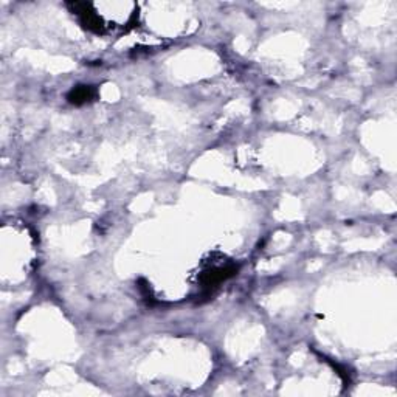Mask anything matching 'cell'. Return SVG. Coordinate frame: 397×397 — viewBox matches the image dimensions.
I'll list each match as a JSON object with an SVG mask.
<instances>
[{"label": "cell", "instance_id": "cell-1", "mask_svg": "<svg viewBox=\"0 0 397 397\" xmlns=\"http://www.w3.org/2000/svg\"><path fill=\"white\" fill-rule=\"evenodd\" d=\"M71 8V12L80 19V24L84 28L92 31V33L96 35H103L104 30H106V25H104L103 19L100 16V12H96L94 10L92 3H86V2H75V3H69Z\"/></svg>", "mask_w": 397, "mask_h": 397}, {"label": "cell", "instance_id": "cell-2", "mask_svg": "<svg viewBox=\"0 0 397 397\" xmlns=\"http://www.w3.org/2000/svg\"><path fill=\"white\" fill-rule=\"evenodd\" d=\"M238 272V265L234 264H218V265H213L211 269H208L206 272H204V275H202V288L211 290L214 288H218L220 283H224L225 279L231 278L233 275H236Z\"/></svg>", "mask_w": 397, "mask_h": 397}, {"label": "cell", "instance_id": "cell-3", "mask_svg": "<svg viewBox=\"0 0 397 397\" xmlns=\"http://www.w3.org/2000/svg\"><path fill=\"white\" fill-rule=\"evenodd\" d=\"M96 96V89L94 86H76L70 90L67 100L75 104V106H82V104L94 101Z\"/></svg>", "mask_w": 397, "mask_h": 397}]
</instances>
